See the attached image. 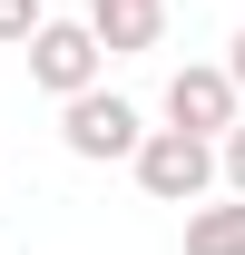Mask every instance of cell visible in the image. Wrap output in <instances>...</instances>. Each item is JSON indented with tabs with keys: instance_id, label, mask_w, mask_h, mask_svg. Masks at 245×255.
I'll return each instance as SVG.
<instances>
[{
	"instance_id": "52a82bcc",
	"label": "cell",
	"mask_w": 245,
	"mask_h": 255,
	"mask_svg": "<svg viewBox=\"0 0 245 255\" xmlns=\"http://www.w3.org/2000/svg\"><path fill=\"white\" fill-rule=\"evenodd\" d=\"M39 30H49V10H39V0H0V39H20V49H30Z\"/></svg>"
},
{
	"instance_id": "ba28073f",
	"label": "cell",
	"mask_w": 245,
	"mask_h": 255,
	"mask_svg": "<svg viewBox=\"0 0 245 255\" xmlns=\"http://www.w3.org/2000/svg\"><path fill=\"white\" fill-rule=\"evenodd\" d=\"M216 177H226V187H236V196H245V118H236V128H226V137H216Z\"/></svg>"
},
{
	"instance_id": "7a4b0ae2",
	"label": "cell",
	"mask_w": 245,
	"mask_h": 255,
	"mask_svg": "<svg viewBox=\"0 0 245 255\" xmlns=\"http://www.w3.org/2000/svg\"><path fill=\"white\" fill-rule=\"evenodd\" d=\"M59 137H69V157L108 167V157H137V147H147V118H137L118 89H89V98L59 108Z\"/></svg>"
},
{
	"instance_id": "277c9868",
	"label": "cell",
	"mask_w": 245,
	"mask_h": 255,
	"mask_svg": "<svg viewBox=\"0 0 245 255\" xmlns=\"http://www.w3.org/2000/svg\"><path fill=\"white\" fill-rule=\"evenodd\" d=\"M98 69H108V49L89 39V20H49V30L30 39V79H39L49 98H59V108L98 89Z\"/></svg>"
},
{
	"instance_id": "8992f818",
	"label": "cell",
	"mask_w": 245,
	"mask_h": 255,
	"mask_svg": "<svg viewBox=\"0 0 245 255\" xmlns=\"http://www.w3.org/2000/svg\"><path fill=\"white\" fill-rule=\"evenodd\" d=\"M186 255H245V196L196 206V216H186Z\"/></svg>"
},
{
	"instance_id": "5b68a950",
	"label": "cell",
	"mask_w": 245,
	"mask_h": 255,
	"mask_svg": "<svg viewBox=\"0 0 245 255\" xmlns=\"http://www.w3.org/2000/svg\"><path fill=\"white\" fill-rule=\"evenodd\" d=\"M89 39L108 59H137V49L167 39V0H89Z\"/></svg>"
},
{
	"instance_id": "6da1fadb",
	"label": "cell",
	"mask_w": 245,
	"mask_h": 255,
	"mask_svg": "<svg viewBox=\"0 0 245 255\" xmlns=\"http://www.w3.org/2000/svg\"><path fill=\"white\" fill-rule=\"evenodd\" d=\"M137 187L157 196V206H196V196L216 187V147L206 137H186V128H147V147H137Z\"/></svg>"
},
{
	"instance_id": "9c48e42d",
	"label": "cell",
	"mask_w": 245,
	"mask_h": 255,
	"mask_svg": "<svg viewBox=\"0 0 245 255\" xmlns=\"http://www.w3.org/2000/svg\"><path fill=\"white\" fill-rule=\"evenodd\" d=\"M226 79H236V98H245V30L226 39Z\"/></svg>"
},
{
	"instance_id": "3957f363",
	"label": "cell",
	"mask_w": 245,
	"mask_h": 255,
	"mask_svg": "<svg viewBox=\"0 0 245 255\" xmlns=\"http://www.w3.org/2000/svg\"><path fill=\"white\" fill-rule=\"evenodd\" d=\"M245 118V98H236V79H226V59H186L177 79H167V128H186V137H226V128Z\"/></svg>"
}]
</instances>
